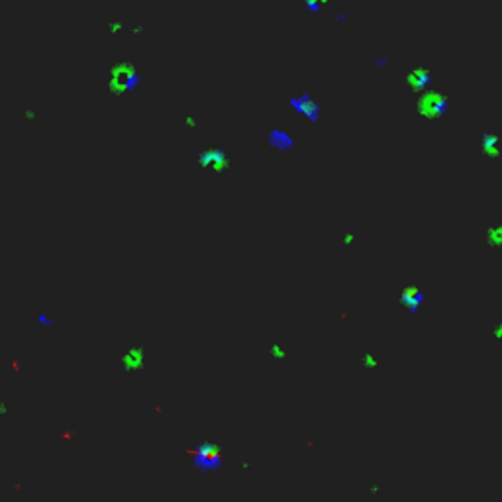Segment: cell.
<instances>
[{"label":"cell","instance_id":"cell-3","mask_svg":"<svg viewBox=\"0 0 502 502\" xmlns=\"http://www.w3.org/2000/svg\"><path fill=\"white\" fill-rule=\"evenodd\" d=\"M124 30H126V24H124V22H120V20L108 22V26H106V32L110 33V35H118V33L124 32Z\"/></svg>","mask_w":502,"mask_h":502},{"label":"cell","instance_id":"cell-2","mask_svg":"<svg viewBox=\"0 0 502 502\" xmlns=\"http://www.w3.org/2000/svg\"><path fill=\"white\" fill-rule=\"evenodd\" d=\"M120 365H122L124 371L128 373H138L140 369H144V365H146V349H144V345H131V347H128L122 353Z\"/></svg>","mask_w":502,"mask_h":502},{"label":"cell","instance_id":"cell-1","mask_svg":"<svg viewBox=\"0 0 502 502\" xmlns=\"http://www.w3.org/2000/svg\"><path fill=\"white\" fill-rule=\"evenodd\" d=\"M140 81L142 77L131 61H118L108 73V90H112L116 97H124L131 93Z\"/></svg>","mask_w":502,"mask_h":502}]
</instances>
